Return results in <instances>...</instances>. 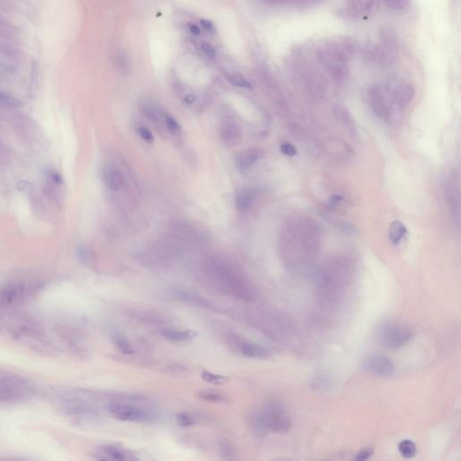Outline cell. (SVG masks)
Listing matches in <instances>:
<instances>
[{"label": "cell", "instance_id": "obj_1", "mask_svg": "<svg viewBox=\"0 0 461 461\" xmlns=\"http://www.w3.org/2000/svg\"><path fill=\"white\" fill-rule=\"evenodd\" d=\"M249 423L253 433L264 435L267 432L286 434L291 427V420L285 408L280 403L270 401L262 408L250 414Z\"/></svg>", "mask_w": 461, "mask_h": 461}, {"label": "cell", "instance_id": "obj_16", "mask_svg": "<svg viewBox=\"0 0 461 461\" xmlns=\"http://www.w3.org/2000/svg\"><path fill=\"white\" fill-rule=\"evenodd\" d=\"M161 335L170 341L173 342H183L187 340H192L197 336V333L192 330L165 329L161 332Z\"/></svg>", "mask_w": 461, "mask_h": 461}, {"label": "cell", "instance_id": "obj_21", "mask_svg": "<svg viewBox=\"0 0 461 461\" xmlns=\"http://www.w3.org/2000/svg\"><path fill=\"white\" fill-rule=\"evenodd\" d=\"M201 378L205 382H208L210 384H216V385L226 384L229 381V378H227L226 376L212 373L207 370H204L201 373Z\"/></svg>", "mask_w": 461, "mask_h": 461}, {"label": "cell", "instance_id": "obj_28", "mask_svg": "<svg viewBox=\"0 0 461 461\" xmlns=\"http://www.w3.org/2000/svg\"><path fill=\"white\" fill-rule=\"evenodd\" d=\"M410 0H384V4L391 10L400 11L409 5Z\"/></svg>", "mask_w": 461, "mask_h": 461}, {"label": "cell", "instance_id": "obj_15", "mask_svg": "<svg viewBox=\"0 0 461 461\" xmlns=\"http://www.w3.org/2000/svg\"><path fill=\"white\" fill-rule=\"evenodd\" d=\"M102 179L104 185L113 191H118L121 188L124 179L121 173L114 168H105L102 173Z\"/></svg>", "mask_w": 461, "mask_h": 461}, {"label": "cell", "instance_id": "obj_11", "mask_svg": "<svg viewBox=\"0 0 461 461\" xmlns=\"http://www.w3.org/2000/svg\"><path fill=\"white\" fill-rule=\"evenodd\" d=\"M388 92L394 96L395 104L401 109L411 103L415 95V88L412 83H396L390 87Z\"/></svg>", "mask_w": 461, "mask_h": 461}, {"label": "cell", "instance_id": "obj_36", "mask_svg": "<svg viewBox=\"0 0 461 461\" xmlns=\"http://www.w3.org/2000/svg\"><path fill=\"white\" fill-rule=\"evenodd\" d=\"M363 0H347V5L349 10L352 12H357L359 8L361 7V3Z\"/></svg>", "mask_w": 461, "mask_h": 461}, {"label": "cell", "instance_id": "obj_31", "mask_svg": "<svg viewBox=\"0 0 461 461\" xmlns=\"http://www.w3.org/2000/svg\"><path fill=\"white\" fill-rule=\"evenodd\" d=\"M138 134L139 136L143 139L146 143H154V138L152 134V132L150 130H148L147 128L145 127H140L138 128L137 130Z\"/></svg>", "mask_w": 461, "mask_h": 461}, {"label": "cell", "instance_id": "obj_8", "mask_svg": "<svg viewBox=\"0 0 461 461\" xmlns=\"http://www.w3.org/2000/svg\"><path fill=\"white\" fill-rule=\"evenodd\" d=\"M375 58L380 64L388 66L396 60L398 44L395 35L390 31H383L380 36V44L374 51Z\"/></svg>", "mask_w": 461, "mask_h": 461}, {"label": "cell", "instance_id": "obj_41", "mask_svg": "<svg viewBox=\"0 0 461 461\" xmlns=\"http://www.w3.org/2000/svg\"><path fill=\"white\" fill-rule=\"evenodd\" d=\"M188 29H189V32L192 33L193 35L198 36L200 34V29L195 24H188Z\"/></svg>", "mask_w": 461, "mask_h": 461}, {"label": "cell", "instance_id": "obj_42", "mask_svg": "<svg viewBox=\"0 0 461 461\" xmlns=\"http://www.w3.org/2000/svg\"><path fill=\"white\" fill-rule=\"evenodd\" d=\"M341 200H342L341 197L335 195V196H333V197L331 198V199H330V204H331V205H338V204L340 203Z\"/></svg>", "mask_w": 461, "mask_h": 461}, {"label": "cell", "instance_id": "obj_40", "mask_svg": "<svg viewBox=\"0 0 461 461\" xmlns=\"http://www.w3.org/2000/svg\"><path fill=\"white\" fill-rule=\"evenodd\" d=\"M78 256L79 258H82L83 260H88L90 258L89 252L86 248H81L78 250Z\"/></svg>", "mask_w": 461, "mask_h": 461}, {"label": "cell", "instance_id": "obj_2", "mask_svg": "<svg viewBox=\"0 0 461 461\" xmlns=\"http://www.w3.org/2000/svg\"><path fill=\"white\" fill-rule=\"evenodd\" d=\"M211 278L220 291L229 297L244 302H251L255 297V292L250 282L228 266H213L211 268Z\"/></svg>", "mask_w": 461, "mask_h": 461}, {"label": "cell", "instance_id": "obj_10", "mask_svg": "<svg viewBox=\"0 0 461 461\" xmlns=\"http://www.w3.org/2000/svg\"><path fill=\"white\" fill-rule=\"evenodd\" d=\"M363 367L376 376H389L395 372V365L392 360L381 354H370L365 358Z\"/></svg>", "mask_w": 461, "mask_h": 461}, {"label": "cell", "instance_id": "obj_17", "mask_svg": "<svg viewBox=\"0 0 461 461\" xmlns=\"http://www.w3.org/2000/svg\"><path fill=\"white\" fill-rule=\"evenodd\" d=\"M198 397L206 402L217 403V404H227L231 401L230 395L225 394L224 392L213 389H204L199 391L198 393Z\"/></svg>", "mask_w": 461, "mask_h": 461}, {"label": "cell", "instance_id": "obj_4", "mask_svg": "<svg viewBox=\"0 0 461 461\" xmlns=\"http://www.w3.org/2000/svg\"><path fill=\"white\" fill-rule=\"evenodd\" d=\"M34 386L28 379L17 374L0 370V402L12 403L34 395Z\"/></svg>", "mask_w": 461, "mask_h": 461}, {"label": "cell", "instance_id": "obj_18", "mask_svg": "<svg viewBox=\"0 0 461 461\" xmlns=\"http://www.w3.org/2000/svg\"><path fill=\"white\" fill-rule=\"evenodd\" d=\"M255 200V194L252 189H242L240 192L237 194L236 196V206L237 208L240 211H247L253 206V203Z\"/></svg>", "mask_w": 461, "mask_h": 461}, {"label": "cell", "instance_id": "obj_25", "mask_svg": "<svg viewBox=\"0 0 461 461\" xmlns=\"http://www.w3.org/2000/svg\"><path fill=\"white\" fill-rule=\"evenodd\" d=\"M0 104L6 107L19 108L22 106V102L12 96L0 92Z\"/></svg>", "mask_w": 461, "mask_h": 461}, {"label": "cell", "instance_id": "obj_3", "mask_svg": "<svg viewBox=\"0 0 461 461\" xmlns=\"http://www.w3.org/2000/svg\"><path fill=\"white\" fill-rule=\"evenodd\" d=\"M352 53L350 44L331 43L317 51V59L333 77L342 80L349 73L348 63Z\"/></svg>", "mask_w": 461, "mask_h": 461}, {"label": "cell", "instance_id": "obj_22", "mask_svg": "<svg viewBox=\"0 0 461 461\" xmlns=\"http://www.w3.org/2000/svg\"><path fill=\"white\" fill-rule=\"evenodd\" d=\"M114 340H115V346L118 348V350L122 353L126 355H132L134 353L133 347L126 337L119 334L115 335L114 337Z\"/></svg>", "mask_w": 461, "mask_h": 461}, {"label": "cell", "instance_id": "obj_26", "mask_svg": "<svg viewBox=\"0 0 461 461\" xmlns=\"http://www.w3.org/2000/svg\"><path fill=\"white\" fill-rule=\"evenodd\" d=\"M227 81L230 83L231 86L238 87V88H249V89L253 88L251 83L241 75H230L227 77Z\"/></svg>", "mask_w": 461, "mask_h": 461}, {"label": "cell", "instance_id": "obj_43", "mask_svg": "<svg viewBox=\"0 0 461 461\" xmlns=\"http://www.w3.org/2000/svg\"><path fill=\"white\" fill-rule=\"evenodd\" d=\"M184 100H185V102H186L187 104H192V103L195 102V100H196V96H195V95H187V96L185 97Z\"/></svg>", "mask_w": 461, "mask_h": 461}, {"label": "cell", "instance_id": "obj_30", "mask_svg": "<svg viewBox=\"0 0 461 461\" xmlns=\"http://www.w3.org/2000/svg\"><path fill=\"white\" fill-rule=\"evenodd\" d=\"M142 112H143V115L148 118L149 120L154 122V123L158 121V113H157V111L153 105H151L150 104H143L142 106Z\"/></svg>", "mask_w": 461, "mask_h": 461}, {"label": "cell", "instance_id": "obj_35", "mask_svg": "<svg viewBox=\"0 0 461 461\" xmlns=\"http://www.w3.org/2000/svg\"><path fill=\"white\" fill-rule=\"evenodd\" d=\"M372 454H373V450L371 449H364L358 453L355 460L358 461H367L372 456Z\"/></svg>", "mask_w": 461, "mask_h": 461}, {"label": "cell", "instance_id": "obj_27", "mask_svg": "<svg viewBox=\"0 0 461 461\" xmlns=\"http://www.w3.org/2000/svg\"><path fill=\"white\" fill-rule=\"evenodd\" d=\"M115 61H116V66L118 68L119 71L121 72H127L129 69V60L128 57L126 54L125 51H120L117 56L115 57Z\"/></svg>", "mask_w": 461, "mask_h": 461}, {"label": "cell", "instance_id": "obj_38", "mask_svg": "<svg viewBox=\"0 0 461 461\" xmlns=\"http://www.w3.org/2000/svg\"><path fill=\"white\" fill-rule=\"evenodd\" d=\"M236 131L234 129L233 127H227L225 131H224V135H225V140L229 141V140H233L236 137Z\"/></svg>", "mask_w": 461, "mask_h": 461}, {"label": "cell", "instance_id": "obj_5", "mask_svg": "<svg viewBox=\"0 0 461 461\" xmlns=\"http://www.w3.org/2000/svg\"><path fill=\"white\" fill-rule=\"evenodd\" d=\"M149 405L133 403H109L108 412L114 417L124 422L150 423L156 419V414Z\"/></svg>", "mask_w": 461, "mask_h": 461}, {"label": "cell", "instance_id": "obj_37", "mask_svg": "<svg viewBox=\"0 0 461 461\" xmlns=\"http://www.w3.org/2000/svg\"><path fill=\"white\" fill-rule=\"evenodd\" d=\"M200 25L205 28L209 33H213L215 32L216 28L214 26V23L207 19H200Z\"/></svg>", "mask_w": 461, "mask_h": 461}, {"label": "cell", "instance_id": "obj_9", "mask_svg": "<svg viewBox=\"0 0 461 461\" xmlns=\"http://www.w3.org/2000/svg\"><path fill=\"white\" fill-rule=\"evenodd\" d=\"M228 342L231 348H233L236 352L241 353L245 357L251 359H265L270 357V352L269 350L264 348L263 346L254 343L252 341L242 340L241 337L235 335H231L228 339Z\"/></svg>", "mask_w": 461, "mask_h": 461}, {"label": "cell", "instance_id": "obj_29", "mask_svg": "<svg viewBox=\"0 0 461 461\" xmlns=\"http://www.w3.org/2000/svg\"><path fill=\"white\" fill-rule=\"evenodd\" d=\"M166 126L168 130L174 135H179L181 133V127L174 118L170 115L166 116Z\"/></svg>", "mask_w": 461, "mask_h": 461}, {"label": "cell", "instance_id": "obj_32", "mask_svg": "<svg viewBox=\"0 0 461 461\" xmlns=\"http://www.w3.org/2000/svg\"><path fill=\"white\" fill-rule=\"evenodd\" d=\"M378 6V0H367L363 6V12L365 15H372Z\"/></svg>", "mask_w": 461, "mask_h": 461}, {"label": "cell", "instance_id": "obj_12", "mask_svg": "<svg viewBox=\"0 0 461 461\" xmlns=\"http://www.w3.org/2000/svg\"><path fill=\"white\" fill-rule=\"evenodd\" d=\"M174 296L179 300L182 302L190 304L197 307L207 309V310H215V306L214 303L210 301L207 298L202 297L194 292L187 291V290H177L174 292Z\"/></svg>", "mask_w": 461, "mask_h": 461}, {"label": "cell", "instance_id": "obj_7", "mask_svg": "<svg viewBox=\"0 0 461 461\" xmlns=\"http://www.w3.org/2000/svg\"><path fill=\"white\" fill-rule=\"evenodd\" d=\"M368 103L374 113L380 118L395 121L399 115L401 108L396 104H391L384 96L383 89L379 86H373L368 89Z\"/></svg>", "mask_w": 461, "mask_h": 461}, {"label": "cell", "instance_id": "obj_6", "mask_svg": "<svg viewBox=\"0 0 461 461\" xmlns=\"http://www.w3.org/2000/svg\"><path fill=\"white\" fill-rule=\"evenodd\" d=\"M412 337V331L405 324L388 322L379 330V340L387 349L395 350L406 345Z\"/></svg>", "mask_w": 461, "mask_h": 461}, {"label": "cell", "instance_id": "obj_19", "mask_svg": "<svg viewBox=\"0 0 461 461\" xmlns=\"http://www.w3.org/2000/svg\"><path fill=\"white\" fill-rule=\"evenodd\" d=\"M407 233V227L400 221H394L389 226V239L392 243L398 244Z\"/></svg>", "mask_w": 461, "mask_h": 461}, {"label": "cell", "instance_id": "obj_34", "mask_svg": "<svg viewBox=\"0 0 461 461\" xmlns=\"http://www.w3.org/2000/svg\"><path fill=\"white\" fill-rule=\"evenodd\" d=\"M201 50L209 58H214L216 56V51L214 47L208 43H203L201 44Z\"/></svg>", "mask_w": 461, "mask_h": 461}, {"label": "cell", "instance_id": "obj_39", "mask_svg": "<svg viewBox=\"0 0 461 461\" xmlns=\"http://www.w3.org/2000/svg\"><path fill=\"white\" fill-rule=\"evenodd\" d=\"M50 177L51 179V180L54 182L55 184L57 185H61L63 183V179H62V177L56 171H51L50 172Z\"/></svg>", "mask_w": 461, "mask_h": 461}, {"label": "cell", "instance_id": "obj_23", "mask_svg": "<svg viewBox=\"0 0 461 461\" xmlns=\"http://www.w3.org/2000/svg\"><path fill=\"white\" fill-rule=\"evenodd\" d=\"M220 454L221 456L227 460V461H231L235 459V450L234 447L230 444L229 441L226 440H221L219 442Z\"/></svg>", "mask_w": 461, "mask_h": 461}, {"label": "cell", "instance_id": "obj_33", "mask_svg": "<svg viewBox=\"0 0 461 461\" xmlns=\"http://www.w3.org/2000/svg\"><path fill=\"white\" fill-rule=\"evenodd\" d=\"M280 151L282 152V154H285L286 156H290V157H293L297 154V149L295 148L292 144L290 143H283L281 146H280Z\"/></svg>", "mask_w": 461, "mask_h": 461}, {"label": "cell", "instance_id": "obj_13", "mask_svg": "<svg viewBox=\"0 0 461 461\" xmlns=\"http://www.w3.org/2000/svg\"><path fill=\"white\" fill-rule=\"evenodd\" d=\"M99 455H100L99 459L108 461H125L136 460V458L132 455V453H129L127 450L113 445L102 447L101 450H99Z\"/></svg>", "mask_w": 461, "mask_h": 461}, {"label": "cell", "instance_id": "obj_14", "mask_svg": "<svg viewBox=\"0 0 461 461\" xmlns=\"http://www.w3.org/2000/svg\"><path fill=\"white\" fill-rule=\"evenodd\" d=\"M260 156V153L258 150L250 149L242 151V153L237 155L235 164L239 170H246L257 162Z\"/></svg>", "mask_w": 461, "mask_h": 461}, {"label": "cell", "instance_id": "obj_24", "mask_svg": "<svg viewBox=\"0 0 461 461\" xmlns=\"http://www.w3.org/2000/svg\"><path fill=\"white\" fill-rule=\"evenodd\" d=\"M177 422L182 427H189L198 423V418L191 412H180L177 416Z\"/></svg>", "mask_w": 461, "mask_h": 461}, {"label": "cell", "instance_id": "obj_20", "mask_svg": "<svg viewBox=\"0 0 461 461\" xmlns=\"http://www.w3.org/2000/svg\"><path fill=\"white\" fill-rule=\"evenodd\" d=\"M401 455L406 459H411L416 454V445L410 439H404L398 445Z\"/></svg>", "mask_w": 461, "mask_h": 461}]
</instances>
